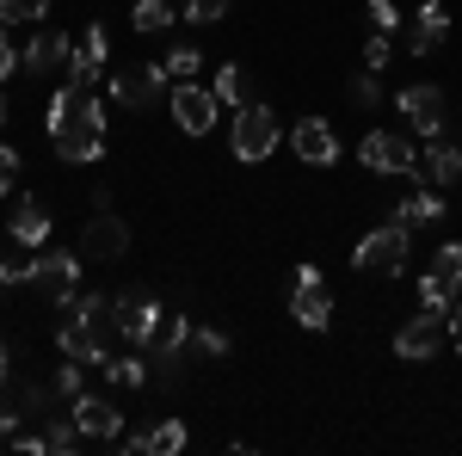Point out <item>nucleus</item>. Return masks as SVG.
Instances as JSON below:
<instances>
[{"mask_svg":"<svg viewBox=\"0 0 462 456\" xmlns=\"http://www.w3.org/2000/svg\"><path fill=\"white\" fill-rule=\"evenodd\" d=\"M43 130L56 142V161H62V167H87V161L106 154V106H99L87 87H62V93L50 99Z\"/></svg>","mask_w":462,"mask_h":456,"instance_id":"obj_1","label":"nucleus"},{"mask_svg":"<svg viewBox=\"0 0 462 456\" xmlns=\"http://www.w3.org/2000/svg\"><path fill=\"white\" fill-rule=\"evenodd\" d=\"M352 265H357V272H370V278H401V272H407V228H401V222L370 228V235L357 241Z\"/></svg>","mask_w":462,"mask_h":456,"instance_id":"obj_2","label":"nucleus"},{"mask_svg":"<svg viewBox=\"0 0 462 456\" xmlns=\"http://www.w3.org/2000/svg\"><path fill=\"white\" fill-rule=\"evenodd\" d=\"M444 346H450V315H444V309H420V315L394 333V358H401V364H426V358H438Z\"/></svg>","mask_w":462,"mask_h":456,"instance_id":"obj_3","label":"nucleus"},{"mask_svg":"<svg viewBox=\"0 0 462 456\" xmlns=\"http://www.w3.org/2000/svg\"><path fill=\"white\" fill-rule=\"evenodd\" d=\"M32 290L50 309H69L80 296V253H43V259H32Z\"/></svg>","mask_w":462,"mask_h":456,"instance_id":"obj_4","label":"nucleus"},{"mask_svg":"<svg viewBox=\"0 0 462 456\" xmlns=\"http://www.w3.org/2000/svg\"><path fill=\"white\" fill-rule=\"evenodd\" d=\"M290 321L309 327V333H327L333 327V296L320 284L315 265H296V284H290Z\"/></svg>","mask_w":462,"mask_h":456,"instance_id":"obj_5","label":"nucleus"},{"mask_svg":"<svg viewBox=\"0 0 462 456\" xmlns=\"http://www.w3.org/2000/svg\"><path fill=\"white\" fill-rule=\"evenodd\" d=\"M457 290H462V241H444L438 259H431V272L420 278V302L450 315V309H457Z\"/></svg>","mask_w":462,"mask_h":456,"instance_id":"obj_6","label":"nucleus"},{"mask_svg":"<svg viewBox=\"0 0 462 456\" xmlns=\"http://www.w3.org/2000/svg\"><path fill=\"white\" fill-rule=\"evenodd\" d=\"M111 99L130 106V111H154L167 99V69H161V62H136V69L111 74Z\"/></svg>","mask_w":462,"mask_h":456,"instance_id":"obj_7","label":"nucleus"},{"mask_svg":"<svg viewBox=\"0 0 462 456\" xmlns=\"http://www.w3.org/2000/svg\"><path fill=\"white\" fill-rule=\"evenodd\" d=\"M357 161L370 173H420V154H413V142L401 136V130H370V136L357 142Z\"/></svg>","mask_w":462,"mask_h":456,"instance_id":"obj_8","label":"nucleus"},{"mask_svg":"<svg viewBox=\"0 0 462 456\" xmlns=\"http://www.w3.org/2000/svg\"><path fill=\"white\" fill-rule=\"evenodd\" d=\"M272 148H278V117H272V106H241L235 111V154L241 161H272Z\"/></svg>","mask_w":462,"mask_h":456,"instance_id":"obj_9","label":"nucleus"},{"mask_svg":"<svg viewBox=\"0 0 462 456\" xmlns=\"http://www.w3.org/2000/svg\"><path fill=\"white\" fill-rule=\"evenodd\" d=\"M167 111H173V124L185 130V136H204V130L216 124V93H210V87H198V80H173Z\"/></svg>","mask_w":462,"mask_h":456,"instance_id":"obj_10","label":"nucleus"},{"mask_svg":"<svg viewBox=\"0 0 462 456\" xmlns=\"http://www.w3.org/2000/svg\"><path fill=\"white\" fill-rule=\"evenodd\" d=\"M69 321H80L93 340H99V351H117V340H124V327H117V309H111V296H99V290H87V296H74L69 302Z\"/></svg>","mask_w":462,"mask_h":456,"instance_id":"obj_11","label":"nucleus"},{"mask_svg":"<svg viewBox=\"0 0 462 456\" xmlns=\"http://www.w3.org/2000/svg\"><path fill=\"white\" fill-rule=\"evenodd\" d=\"M69 414H74V425H80L93 444H117V438H124V414L111 407L106 395H87V388H80V395L69 401Z\"/></svg>","mask_w":462,"mask_h":456,"instance_id":"obj_12","label":"nucleus"},{"mask_svg":"<svg viewBox=\"0 0 462 456\" xmlns=\"http://www.w3.org/2000/svg\"><path fill=\"white\" fill-rule=\"evenodd\" d=\"M111 309H117V327H124V340H130V346H148V333H154L161 315H167V309H161L154 296H143V290H117V296H111Z\"/></svg>","mask_w":462,"mask_h":456,"instance_id":"obj_13","label":"nucleus"},{"mask_svg":"<svg viewBox=\"0 0 462 456\" xmlns=\"http://www.w3.org/2000/svg\"><path fill=\"white\" fill-rule=\"evenodd\" d=\"M111 62V43H106V25H87L80 32V43H74V56H69V87H99V74H106Z\"/></svg>","mask_w":462,"mask_h":456,"instance_id":"obj_14","label":"nucleus"},{"mask_svg":"<svg viewBox=\"0 0 462 456\" xmlns=\"http://www.w3.org/2000/svg\"><path fill=\"white\" fill-rule=\"evenodd\" d=\"M290 148H296L302 167H333V161H339V136H333L327 117H302V124L290 130Z\"/></svg>","mask_w":462,"mask_h":456,"instance_id":"obj_15","label":"nucleus"},{"mask_svg":"<svg viewBox=\"0 0 462 456\" xmlns=\"http://www.w3.org/2000/svg\"><path fill=\"white\" fill-rule=\"evenodd\" d=\"M130 253V228H124V216L99 210L87 222V235H80V259H124Z\"/></svg>","mask_w":462,"mask_h":456,"instance_id":"obj_16","label":"nucleus"},{"mask_svg":"<svg viewBox=\"0 0 462 456\" xmlns=\"http://www.w3.org/2000/svg\"><path fill=\"white\" fill-rule=\"evenodd\" d=\"M394 106L413 117V130L426 142L444 130V93H438V87H407V93H394Z\"/></svg>","mask_w":462,"mask_h":456,"instance_id":"obj_17","label":"nucleus"},{"mask_svg":"<svg viewBox=\"0 0 462 456\" xmlns=\"http://www.w3.org/2000/svg\"><path fill=\"white\" fill-rule=\"evenodd\" d=\"M413 185H462V148L457 142H438L431 136V148H426V161H420V173H413Z\"/></svg>","mask_w":462,"mask_h":456,"instance_id":"obj_18","label":"nucleus"},{"mask_svg":"<svg viewBox=\"0 0 462 456\" xmlns=\"http://www.w3.org/2000/svg\"><path fill=\"white\" fill-rule=\"evenodd\" d=\"M191 346V315H161V327L148 333V364H167V358H179V351Z\"/></svg>","mask_w":462,"mask_h":456,"instance_id":"obj_19","label":"nucleus"},{"mask_svg":"<svg viewBox=\"0 0 462 456\" xmlns=\"http://www.w3.org/2000/svg\"><path fill=\"white\" fill-rule=\"evenodd\" d=\"M438 216H444V198H438V185H413V198H401V204H394V222H401L407 235H413V228H431Z\"/></svg>","mask_w":462,"mask_h":456,"instance_id":"obj_20","label":"nucleus"},{"mask_svg":"<svg viewBox=\"0 0 462 456\" xmlns=\"http://www.w3.org/2000/svg\"><path fill=\"white\" fill-rule=\"evenodd\" d=\"M69 56H74V43H69L62 32H37L32 43H25V69H32V74H43V69H62Z\"/></svg>","mask_w":462,"mask_h":456,"instance_id":"obj_21","label":"nucleus"},{"mask_svg":"<svg viewBox=\"0 0 462 456\" xmlns=\"http://www.w3.org/2000/svg\"><path fill=\"white\" fill-rule=\"evenodd\" d=\"M444 37H450V13H444V0H426L420 6V25H413V56H431Z\"/></svg>","mask_w":462,"mask_h":456,"instance_id":"obj_22","label":"nucleus"},{"mask_svg":"<svg viewBox=\"0 0 462 456\" xmlns=\"http://www.w3.org/2000/svg\"><path fill=\"white\" fill-rule=\"evenodd\" d=\"M13 241L19 247H43L50 241V216H43L37 198H19V210H13Z\"/></svg>","mask_w":462,"mask_h":456,"instance_id":"obj_23","label":"nucleus"},{"mask_svg":"<svg viewBox=\"0 0 462 456\" xmlns=\"http://www.w3.org/2000/svg\"><path fill=\"white\" fill-rule=\"evenodd\" d=\"M56 351H62V358H80V364H106L99 340H93L80 321H62V327H56Z\"/></svg>","mask_w":462,"mask_h":456,"instance_id":"obj_24","label":"nucleus"},{"mask_svg":"<svg viewBox=\"0 0 462 456\" xmlns=\"http://www.w3.org/2000/svg\"><path fill=\"white\" fill-rule=\"evenodd\" d=\"M185 451V425L173 420V414H167V420H154L143 432V456H179Z\"/></svg>","mask_w":462,"mask_h":456,"instance_id":"obj_25","label":"nucleus"},{"mask_svg":"<svg viewBox=\"0 0 462 456\" xmlns=\"http://www.w3.org/2000/svg\"><path fill=\"white\" fill-rule=\"evenodd\" d=\"M43 444H50V456H74L80 444H87V432L74 425V414H50V425H43Z\"/></svg>","mask_w":462,"mask_h":456,"instance_id":"obj_26","label":"nucleus"},{"mask_svg":"<svg viewBox=\"0 0 462 456\" xmlns=\"http://www.w3.org/2000/svg\"><path fill=\"white\" fill-rule=\"evenodd\" d=\"M216 106H228V111H241L247 106V69H235V62H222V69H216Z\"/></svg>","mask_w":462,"mask_h":456,"instance_id":"obj_27","label":"nucleus"},{"mask_svg":"<svg viewBox=\"0 0 462 456\" xmlns=\"http://www.w3.org/2000/svg\"><path fill=\"white\" fill-rule=\"evenodd\" d=\"M130 25H136L143 37L167 32V25H173V6H167V0H136V6H130Z\"/></svg>","mask_w":462,"mask_h":456,"instance_id":"obj_28","label":"nucleus"},{"mask_svg":"<svg viewBox=\"0 0 462 456\" xmlns=\"http://www.w3.org/2000/svg\"><path fill=\"white\" fill-rule=\"evenodd\" d=\"M106 377L117 388H143L148 383V358H136V351H130V358H117V351H111V358H106Z\"/></svg>","mask_w":462,"mask_h":456,"instance_id":"obj_29","label":"nucleus"},{"mask_svg":"<svg viewBox=\"0 0 462 456\" xmlns=\"http://www.w3.org/2000/svg\"><path fill=\"white\" fill-rule=\"evenodd\" d=\"M161 69H167V80H191V74L204 69V56H198L191 43H179V50H167V62H161Z\"/></svg>","mask_w":462,"mask_h":456,"instance_id":"obj_30","label":"nucleus"},{"mask_svg":"<svg viewBox=\"0 0 462 456\" xmlns=\"http://www.w3.org/2000/svg\"><path fill=\"white\" fill-rule=\"evenodd\" d=\"M50 13V0H0V25H32Z\"/></svg>","mask_w":462,"mask_h":456,"instance_id":"obj_31","label":"nucleus"},{"mask_svg":"<svg viewBox=\"0 0 462 456\" xmlns=\"http://www.w3.org/2000/svg\"><path fill=\"white\" fill-rule=\"evenodd\" d=\"M228 19V0H185V25H216Z\"/></svg>","mask_w":462,"mask_h":456,"instance_id":"obj_32","label":"nucleus"},{"mask_svg":"<svg viewBox=\"0 0 462 456\" xmlns=\"http://www.w3.org/2000/svg\"><path fill=\"white\" fill-rule=\"evenodd\" d=\"M191 346L204 351V358H228V333L222 327H191Z\"/></svg>","mask_w":462,"mask_h":456,"instance_id":"obj_33","label":"nucleus"},{"mask_svg":"<svg viewBox=\"0 0 462 456\" xmlns=\"http://www.w3.org/2000/svg\"><path fill=\"white\" fill-rule=\"evenodd\" d=\"M364 19H370V32H401V13H394V0H370V6H364Z\"/></svg>","mask_w":462,"mask_h":456,"instance_id":"obj_34","label":"nucleus"},{"mask_svg":"<svg viewBox=\"0 0 462 456\" xmlns=\"http://www.w3.org/2000/svg\"><path fill=\"white\" fill-rule=\"evenodd\" d=\"M389 56H394V50H389V32H370V37H364V69H370V74L389 69Z\"/></svg>","mask_w":462,"mask_h":456,"instance_id":"obj_35","label":"nucleus"},{"mask_svg":"<svg viewBox=\"0 0 462 456\" xmlns=\"http://www.w3.org/2000/svg\"><path fill=\"white\" fill-rule=\"evenodd\" d=\"M19 420H25V414H19V401L0 388V444H13V438H19Z\"/></svg>","mask_w":462,"mask_h":456,"instance_id":"obj_36","label":"nucleus"},{"mask_svg":"<svg viewBox=\"0 0 462 456\" xmlns=\"http://www.w3.org/2000/svg\"><path fill=\"white\" fill-rule=\"evenodd\" d=\"M19 167H25V161H19V148H6V142H0V198L13 191V179H19Z\"/></svg>","mask_w":462,"mask_h":456,"instance_id":"obj_37","label":"nucleus"},{"mask_svg":"<svg viewBox=\"0 0 462 456\" xmlns=\"http://www.w3.org/2000/svg\"><path fill=\"white\" fill-rule=\"evenodd\" d=\"M352 99H357V106H383V87H376V74H370V69L352 80Z\"/></svg>","mask_w":462,"mask_h":456,"instance_id":"obj_38","label":"nucleus"},{"mask_svg":"<svg viewBox=\"0 0 462 456\" xmlns=\"http://www.w3.org/2000/svg\"><path fill=\"white\" fill-rule=\"evenodd\" d=\"M19 69H25V56L13 50V37H6V25H0V80H13Z\"/></svg>","mask_w":462,"mask_h":456,"instance_id":"obj_39","label":"nucleus"},{"mask_svg":"<svg viewBox=\"0 0 462 456\" xmlns=\"http://www.w3.org/2000/svg\"><path fill=\"white\" fill-rule=\"evenodd\" d=\"M56 388H62V395H80V358H62V370H56Z\"/></svg>","mask_w":462,"mask_h":456,"instance_id":"obj_40","label":"nucleus"},{"mask_svg":"<svg viewBox=\"0 0 462 456\" xmlns=\"http://www.w3.org/2000/svg\"><path fill=\"white\" fill-rule=\"evenodd\" d=\"M0 284H32V259H0Z\"/></svg>","mask_w":462,"mask_h":456,"instance_id":"obj_41","label":"nucleus"},{"mask_svg":"<svg viewBox=\"0 0 462 456\" xmlns=\"http://www.w3.org/2000/svg\"><path fill=\"white\" fill-rule=\"evenodd\" d=\"M13 451H19V456H50V444H43V438H25V432H19V438H13Z\"/></svg>","mask_w":462,"mask_h":456,"instance_id":"obj_42","label":"nucleus"},{"mask_svg":"<svg viewBox=\"0 0 462 456\" xmlns=\"http://www.w3.org/2000/svg\"><path fill=\"white\" fill-rule=\"evenodd\" d=\"M450 346L462 351V302H457V309H450Z\"/></svg>","mask_w":462,"mask_h":456,"instance_id":"obj_43","label":"nucleus"},{"mask_svg":"<svg viewBox=\"0 0 462 456\" xmlns=\"http://www.w3.org/2000/svg\"><path fill=\"white\" fill-rule=\"evenodd\" d=\"M6 364H13V358H6V340H0V388H6Z\"/></svg>","mask_w":462,"mask_h":456,"instance_id":"obj_44","label":"nucleus"},{"mask_svg":"<svg viewBox=\"0 0 462 456\" xmlns=\"http://www.w3.org/2000/svg\"><path fill=\"white\" fill-rule=\"evenodd\" d=\"M0 124H6V99H0Z\"/></svg>","mask_w":462,"mask_h":456,"instance_id":"obj_45","label":"nucleus"}]
</instances>
